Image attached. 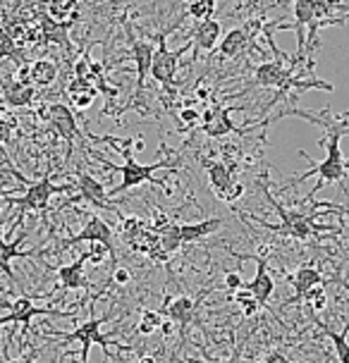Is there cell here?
Returning a JSON list of instances; mask_svg holds the SVG:
<instances>
[{
    "label": "cell",
    "mask_w": 349,
    "mask_h": 363,
    "mask_svg": "<svg viewBox=\"0 0 349 363\" xmlns=\"http://www.w3.org/2000/svg\"><path fill=\"white\" fill-rule=\"evenodd\" d=\"M323 127H328V136H326V139H321V146L328 151L326 158H323L321 163L311 165L306 172H301L299 177L294 179V184H301L304 179L314 177V174L321 179L318 184L314 186V191L306 196V201H311L314 194L318 191L321 186H326V184H342V186H345V179H347V174H349V160L345 158V153H342V148H340L342 136L349 134V129H340V127H335V125H323ZM345 191L349 194L347 186H345Z\"/></svg>",
    "instance_id": "6da1fadb"
},
{
    "label": "cell",
    "mask_w": 349,
    "mask_h": 363,
    "mask_svg": "<svg viewBox=\"0 0 349 363\" xmlns=\"http://www.w3.org/2000/svg\"><path fill=\"white\" fill-rule=\"evenodd\" d=\"M103 141H111V144L118 148L120 153H125V163L118 165V167H113V170L120 172V184L115 186V189L108 191V196H118V194L134 189V186H139V184H160L158 179H153V172H156L158 167H165V170H174V167H177L174 163H165V160H158V163H148V165L137 163V160H134L132 155H129V151H127L129 139L120 141V139H113V136H103Z\"/></svg>",
    "instance_id": "7a4b0ae2"
},
{
    "label": "cell",
    "mask_w": 349,
    "mask_h": 363,
    "mask_svg": "<svg viewBox=\"0 0 349 363\" xmlns=\"http://www.w3.org/2000/svg\"><path fill=\"white\" fill-rule=\"evenodd\" d=\"M67 189H70V186H57V184H53L50 174L41 177L38 182H27V189H24L22 196L8 199V201H12V203H15L17 208H19L17 211V218H15V227L22 223L24 216H27L29 211L46 213L50 199H53V194H60V191H67Z\"/></svg>",
    "instance_id": "3957f363"
},
{
    "label": "cell",
    "mask_w": 349,
    "mask_h": 363,
    "mask_svg": "<svg viewBox=\"0 0 349 363\" xmlns=\"http://www.w3.org/2000/svg\"><path fill=\"white\" fill-rule=\"evenodd\" d=\"M0 308L10 311V315L0 318V325H8V323H19L22 325V335H29V325L31 320L38 315H55V318H67L72 315L70 311H57V308H38L31 296H19L17 301H0Z\"/></svg>",
    "instance_id": "277c9868"
},
{
    "label": "cell",
    "mask_w": 349,
    "mask_h": 363,
    "mask_svg": "<svg viewBox=\"0 0 349 363\" xmlns=\"http://www.w3.org/2000/svg\"><path fill=\"white\" fill-rule=\"evenodd\" d=\"M108 320V315H103V318H89V320H84L82 325H77L72 333H67L62 337L65 342H79L82 345V363H89V352H92V347L94 345H101L103 349H108L111 345L115 347H120L122 345L120 342H113V340H108L106 335L101 333V328H103V323Z\"/></svg>",
    "instance_id": "5b68a950"
},
{
    "label": "cell",
    "mask_w": 349,
    "mask_h": 363,
    "mask_svg": "<svg viewBox=\"0 0 349 363\" xmlns=\"http://www.w3.org/2000/svg\"><path fill=\"white\" fill-rule=\"evenodd\" d=\"M43 118H48L50 127L55 129V134L60 136L65 144H67V160H70L72 148H74V141L82 136L74 113L70 110V106H65V103H50V106L43 110Z\"/></svg>",
    "instance_id": "8992f818"
},
{
    "label": "cell",
    "mask_w": 349,
    "mask_h": 363,
    "mask_svg": "<svg viewBox=\"0 0 349 363\" xmlns=\"http://www.w3.org/2000/svg\"><path fill=\"white\" fill-rule=\"evenodd\" d=\"M184 53V48L179 50H170L165 43V36H160L158 48L153 50V60H151V74L158 84H163L165 89H172L174 74H177V65H179V55Z\"/></svg>",
    "instance_id": "52a82bcc"
},
{
    "label": "cell",
    "mask_w": 349,
    "mask_h": 363,
    "mask_svg": "<svg viewBox=\"0 0 349 363\" xmlns=\"http://www.w3.org/2000/svg\"><path fill=\"white\" fill-rule=\"evenodd\" d=\"M206 170H209V182H211V189L216 191V196L232 203V201H237L244 194V186L237 184L230 167L223 160H206Z\"/></svg>",
    "instance_id": "ba28073f"
},
{
    "label": "cell",
    "mask_w": 349,
    "mask_h": 363,
    "mask_svg": "<svg viewBox=\"0 0 349 363\" xmlns=\"http://www.w3.org/2000/svg\"><path fill=\"white\" fill-rule=\"evenodd\" d=\"M244 289L251 291V296L261 303V306H268L270 296L275 291V282L268 272V258H266V249H263L261 256H256V275L251 277L249 282H244Z\"/></svg>",
    "instance_id": "9c48e42d"
},
{
    "label": "cell",
    "mask_w": 349,
    "mask_h": 363,
    "mask_svg": "<svg viewBox=\"0 0 349 363\" xmlns=\"http://www.w3.org/2000/svg\"><path fill=\"white\" fill-rule=\"evenodd\" d=\"M113 239H115V232H113V227L106 223V220H101V218H96L92 216L87 220V225L82 227V232L79 235H74L72 239H67L65 242V246H72V244H92V242H101V244H106L108 249H113L115 251V244H113Z\"/></svg>",
    "instance_id": "30bf717a"
},
{
    "label": "cell",
    "mask_w": 349,
    "mask_h": 363,
    "mask_svg": "<svg viewBox=\"0 0 349 363\" xmlns=\"http://www.w3.org/2000/svg\"><path fill=\"white\" fill-rule=\"evenodd\" d=\"M77 191H79V199L89 201V203H94L96 208H106V211H115L113 203H108V191L106 186H103V182H99L94 177V174L89 172H79V177H77Z\"/></svg>",
    "instance_id": "8fae6325"
},
{
    "label": "cell",
    "mask_w": 349,
    "mask_h": 363,
    "mask_svg": "<svg viewBox=\"0 0 349 363\" xmlns=\"http://www.w3.org/2000/svg\"><path fill=\"white\" fill-rule=\"evenodd\" d=\"M160 313L165 318H170L174 325H179V333L184 335V330L189 328V323L194 320V313H196V301L189 299V296H174V299L165 301V306L160 308Z\"/></svg>",
    "instance_id": "7c38bea8"
},
{
    "label": "cell",
    "mask_w": 349,
    "mask_h": 363,
    "mask_svg": "<svg viewBox=\"0 0 349 363\" xmlns=\"http://www.w3.org/2000/svg\"><path fill=\"white\" fill-rule=\"evenodd\" d=\"M127 36H129V45H132V60H134V67H137V89L141 91L144 89V82L148 72H151V60H153V45L148 41H139V38L132 36V31L127 29Z\"/></svg>",
    "instance_id": "4fadbf2b"
},
{
    "label": "cell",
    "mask_w": 349,
    "mask_h": 363,
    "mask_svg": "<svg viewBox=\"0 0 349 363\" xmlns=\"http://www.w3.org/2000/svg\"><path fill=\"white\" fill-rule=\"evenodd\" d=\"M22 242H24V235L12 239V242L0 237V270H3L5 275H8V280L12 284H17V287H19V282H17L15 272H12V261H15V258H29V256L36 254V251H22V249H19V244H22Z\"/></svg>",
    "instance_id": "5bb4252c"
},
{
    "label": "cell",
    "mask_w": 349,
    "mask_h": 363,
    "mask_svg": "<svg viewBox=\"0 0 349 363\" xmlns=\"http://www.w3.org/2000/svg\"><path fill=\"white\" fill-rule=\"evenodd\" d=\"M84 263H87V256L82 254L74 263H67L57 268V280H60V287L65 291L89 287V280H87V275H84Z\"/></svg>",
    "instance_id": "9a60e30c"
},
{
    "label": "cell",
    "mask_w": 349,
    "mask_h": 363,
    "mask_svg": "<svg viewBox=\"0 0 349 363\" xmlns=\"http://www.w3.org/2000/svg\"><path fill=\"white\" fill-rule=\"evenodd\" d=\"M225 225L223 218H209V220H199V223H182L179 225V239L182 244L199 242V239L211 237L213 232H218Z\"/></svg>",
    "instance_id": "2e32d148"
},
{
    "label": "cell",
    "mask_w": 349,
    "mask_h": 363,
    "mask_svg": "<svg viewBox=\"0 0 349 363\" xmlns=\"http://www.w3.org/2000/svg\"><path fill=\"white\" fill-rule=\"evenodd\" d=\"M223 34V27L218 19H204V22H196V29H194V43H196V48L201 50H213L218 43V38Z\"/></svg>",
    "instance_id": "e0dca14e"
},
{
    "label": "cell",
    "mask_w": 349,
    "mask_h": 363,
    "mask_svg": "<svg viewBox=\"0 0 349 363\" xmlns=\"http://www.w3.org/2000/svg\"><path fill=\"white\" fill-rule=\"evenodd\" d=\"M27 79L31 86H50L57 79V65L53 60H36L27 65Z\"/></svg>",
    "instance_id": "ac0fdd59"
},
{
    "label": "cell",
    "mask_w": 349,
    "mask_h": 363,
    "mask_svg": "<svg viewBox=\"0 0 349 363\" xmlns=\"http://www.w3.org/2000/svg\"><path fill=\"white\" fill-rule=\"evenodd\" d=\"M232 110L235 108H216V113H213V120L201 125V129L206 134L211 136V139H221V136H228L235 132V122L230 120Z\"/></svg>",
    "instance_id": "d6986e66"
},
{
    "label": "cell",
    "mask_w": 349,
    "mask_h": 363,
    "mask_svg": "<svg viewBox=\"0 0 349 363\" xmlns=\"http://www.w3.org/2000/svg\"><path fill=\"white\" fill-rule=\"evenodd\" d=\"M96 94H99V89H94V84H89L87 79H79V77H74V82L67 86L70 103L79 110H87L89 106H92Z\"/></svg>",
    "instance_id": "ffe728a7"
},
{
    "label": "cell",
    "mask_w": 349,
    "mask_h": 363,
    "mask_svg": "<svg viewBox=\"0 0 349 363\" xmlns=\"http://www.w3.org/2000/svg\"><path fill=\"white\" fill-rule=\"evenodd\" d=\"M36 96V89L29 86V84H19V82H12L8 86H3V101L8 103L10 108H24V106H31Z\"/></svg>",
    "instance_id": "44dd1931"
},
{
    "label": "cell",
    "mask_w": 349,
    "mask_h": 363,
    "mask_svg": "<svg viewBox=\"0 0 349 363\" xmlns=\"http://www.w3.org/2000/svg\"><path fill=\"white\" fill-rule=\"evenodd\" d=\"M289 282H292V287H294V299L297 301H301V296L306 294L309 289L316 287V284H323V275H321V270L318 268H299L294 272L292 277H289Z\"/></svg>",
    "instance_id": "7402d4cb"
},
{
    "label": "cell",
    "mask_w": 349,
    "mask_h": 363,
    "mask_svg": "<svg viewBox=\"0 0 349 363\" xmlns=\"http://www.w3.org/2000/svg\"><path fill=\"white\" fill-rule=\"evenodd\" d=\"M247 41H249L247 31L232 29L223 36L221 45H218V53H221V57H237L244 48H247Z\"/></svg>",
    "instance_id": "603a6c76"
},
{
    "label": "cell",
    "mask_w": 349,
    "mask_h": 363,
    "mask_svg": "<svg viewBox=\"0 0 349 363\" xmlns=\"http://www.w3.org/2000/svg\"><path fill=\"white\" fill-rule=\"evenodd\" d=\"M316 323H318V328L328 335V340L333 342L335 354H338V361H340V363H349V342H347V337H345V335H340V333H335V330H333V328H328L326 323H321V320H316Z\"/></svg>",
    "instance_id": "cb8c5ba5"
},
{
    "label": "cell",
    "mask_w": 349,
    "mask_h": 363,
    "mask_svg": "<svg viewBox=\"0 0 349 363\" xmlns=\"http://www.w3.org/2000/svg\"><path fill=\"white\" fill-rule=\"evenodd\" d=\"M160 237V246H163V251L167 254H174V251H179V246H182V239H179V223H170L167 227L158 232Z\"/></svg>",
    "instance_id": "d4e9b609"
},
{
    "label": "cell",
    "mask_w": 349,
    "mask_h": 363,
    "mask_svg": "<svg viewBox=\"0 0 349 363\" xmlns=\"http://www.w3.org/2000/svg\"><path fill=\"white\" fill-rule=\"evenodd\" d=\"M144 230H146V225L141 218H134V216L122 218L120 216V235H122V239H125V244H129L132 239H137Z\"/></svg>",
    "instance_id": "484cf974"
},
{
    "label": "cell",
    "mask_w": 349,
    "mask_h": 363,
    "mask_svg": "<svg viewBox=\"0 0 349 363\" xmlns=\"http://www.w3.org/2000/svg\"><path fill=\"white\" fill-rule=\"evenodd\" d=\"M213 12H216V0H194V3L187 5V15L196 19V22L211 19Z\"/></svg>",
    "instance_id": "4316f807"
},
{
    "label": "cell",
    "mask_w": 349,
    "mask_h": 363,
    "mask_svg": "<svg viewBox=\"0 0 349 363\" xmlns=\"http://www.w3.org/2000/svg\"><path fill=\"white\" fill-rule=\"evenodd\" d=\"M163 318H165V315L160 313V311H144V313H141L139 325H137V333H139V335H144V337L153 335V333H156V330L160 328Z\"/></svg>",
    "instance_id": "83f0119b"
},
{
    "label": "cell",
    "mask_w": 349,
    "mask_h": 363,
    "mask_svg": "<svg viewBox=\"0 0 349 363\" xmlns=\"http://www.w3.org/2000/svg\"><path fill=\"white\" fill-rule=\"evenodd\" d=\"M301 301H306L309 308H311L314 313H321V311L326 308V303H328L326 287H323V284H316V287H311V289L306 291V294L301 296Z\"/></svg>",
    "instance_id": "f1b7e54d"
},
{
    "label": "cell",
    "mask_w": 349,
    "mask_h": 363,
    "mask_svg": "<svg viewBox=\"0 0 349 363\" xmlns=\"http://www.w3.org/2000/svg\"><path fill=\"white\" fill-rule=\"evenodd\" d=\"M235 301L242 306V313L247 315V318H251V315H256L258 313V308H261V303H258L254 296H251V291H247V289H239V291H235Z\"/></svg>",
    "instance_id": "f546056e"
},
{
    "label": "cell",
    "mask_w": 349,
    "mask_h": 363,
    "mask_svg": "<svg viewBox=\"0 0 349 363\" xmlns=\"http://www.w3.org/2000/svg\"><path fill=\"white\" fill-rule=\"evenodd\" d=\"M223 282H225V289L232 291V294L239 291V289H244V280H242V275H239V270H228V272H225Z\"/></svg>",
    "instance_id": "4dcf8cb0"
},
{
    "label": "cell",
    "mask_w": 349,
    "mask_h": 363,
    "mask_svg": "<svg viewBox=\"0 0 349 363\" xmlns=\"http://www.w3.org/2000/svg\"><path fill=\"white\" fill-rule=\"evenodd\" d=\"M111 282L118 284V287H125V284L132 282V270L125 268V265H115V270L111 275Z\"/></svg>",
    "instance_id": "1f68e13d"
},
{
    "label": "cell",
    "mask_w": 349,
    "mask_h": 363,
    "mask_svg": "<svg viewBox=\"0 0 349 363\" xmlns=\"http://www.w3.org/2000/svg\"><path fill=\"white\" fill-rule=\"evenodd\" d=\"M179 120H182L184 125H196V122H201V115H199V110L182 108L179 110Z\"/></svg>",
    "instance_id": "d6a6232c"
},
{
    "label": "cell",
    "mask_w": 349,
    "mask_h": 363,
    "mask_svg": "<svg viewBox=\"0 0 349 363\" xmlns=\"http://www.w3.org/2000/svg\"><path fill=\"white\" fill-rule=\"evenodd\" d=\"M10 136H12V125L5 120H0V144H8Z\"/></svg>",
    "instance_id": "836d02e7"
},
{
    "label": "cell",
    "mask_w": 349,
    "mask_h": 363,
    "mask_svg": "<svg viewBox=\"0 0 349 363\" xmlns=\"http://www.w3.org/2000/svg\"><path fill=\"white\" fill-rule=\"evenodd\" d=\"M263 363H289V359H287V356L282 354V352H270Z\"/></svg>",
    "instance_id": "e575fe53"
},
{
    "label": "cell",
    "mask_w": 349,
    "mask_h": 363,
    "mask_svg": "<svg viewBox=\"0 0 349 363\" xmlns=\"http://www.w3.org/2000/svg\"><path fill=\"white\" fill-rule=\"evenodd\" d=\"M160 335L163 337H170L172 335V330H174V323L170 320V318H163V323H160Z\"/></svg>",
    "instance_id": "d590c367"
},
{
    "label": "cell",
    "mask_w": 349,
    "mask_h": 363,
    "mask_svg": "<svg viewBox=\"0 0 349 363\" xmlns=\"http://www.w3.org/2000/svg\"><path fill=\"white\" fill-rule=\"evenodd\" d=\"M228 363H244V359H242V354H239V352H235V354H232V359H230Z\"/></svg>",
    "instance_id": "8d00e7d4"
},
{
    "label": "cell",
    "mask_w": 349,
    "mask_h": 363,
    "mask_svg": "<svg viewBox=\"0 0 349 363\" xmlns=\"http://www.w3.org/2000/svg\"><path fill=\"white\" fill-rule=\"evenodd\" d=\"M139 363H158V361L153 359V356H141V359H139Z\"/></svg>",
    "instance_id": "74e56055"
},
{
    "label": "cell",
    "mask_w": 349,
    "mask_h": 363,
    "mask_svg": "<svg viewBox=\"0 0 349 363\" xmlns=\"http://www.w3.org/2000/svg\"><path fill=\"white\" fill-rule=\"evenodd\" d=\"M340 284H342V287H345V289L349 291V282H340Z\"/></svg>",
    "instance_id": "f35d334b"
},
{
    "label": "cell",
    "mask_w": 349,
    "mask_h": 363,
    "mask_svg": "<svg viewBox=\"0 0 349 363\" xmlns=\"http://www.w3.org/2000/svg\"><path fill=\"white\" fill-rule=\"evenodd\" d=\"M3 186H5V182H0V194H3ZM0 201H3V199H0Z\"/></svg>",
    "instance_id": "ab89813d"
},
{
    "label": "cell",
    "mask_w": 349,
    "mask_h": 363,
    "mask_svg": "<svg viewBox=\"0 0 349 363\" xmlns=\"http://www.w3.org/2000/svg\"><path fill=\"white\" fill-rule=\"evenodd\" d=\"M0 237H3V225H0Z\"/></svg>",
    "instance_id": "60d3db41"
},
{
    "label": "cell",
    "mask_w": 349,
    "mask_h": 363,
    "mask_svg": "<svg viewBox=\"0 0 349 363\" xmlns=\"http://www.w3.org/2000/svg\"><path fill=\"white\" fill-rule=\"evenodd\" d=\"M57 363H62V359H60V361H57Z\"/></svg>",
    "instance_id": "b9f144b4"
},
{
    "label": "cell",
    "mask_w": 349,
    "mask_h": 363,
    "mask_svg": "<svg viewBox=\"0 0 349 363\" xmlns=\"http://www.w3.org/2000/svg\"><path fill=\"white\" fill-rule=\"evenodd\" d=\"M27 363H31V361H27Z\"/></svg>",
    "instance_id": "7bdbcfd3"
}]
</instances>
